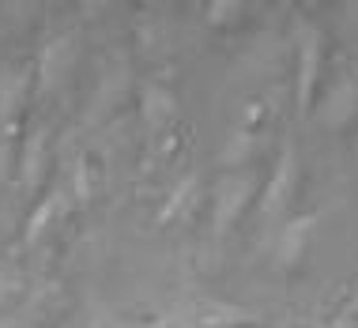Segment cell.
<instances>
[{"mask_svg": "<svg viewBox=\"0 0 358 328\" xmlns=\"http://www.w3.org/2000/svg\"><path fill=\"white\" fill-rule=\"evenodd\" d=\"M257 197L260 185L253 173H222L211 189V238L222 242L238 227V219L249 211V204H257Z\"/></svg>", "mask_w": 358, "mask_h": 328, "instance_id": "1", "label": "cell"}, {"mask_svg": "<svg viewBox=\"0 0 358 328\" xmlns=\"http://www.w3.org/2000/svg\"><path fill=\"white\" fill-rule=\"evenodd\" d=\"M321 64H324V38L313 23L298 27V50H294V106L298 113H309L321 83Z\"/></svg>", "mask_w": 358, "mask_h": 328, "instance_id": "2", "label": "cell"}, {"mask_svg": "<svg viewBox=\"0 0 358 328\" xmlns=\"http://www.w3.org/2000/svg\"><path fill=\"white\" fill-rule=\"evenodd\" d=\"M298 178H302V159H298L294 140H287L283 151H279V159H275L272 178L264 181V189H260V197H257L260 215H279V211L290 204V197H294Z\"/></svg>", "mask_w": 358, "mask_h": 328, "instance_id": "3", "label": "cell"}, {"mask_svg": "<svg viewBox=\"0 0 358 328\" xmlns=\"http://www.w3.org/2000/svg\"><path fill=\"white\" fill-rule=\"evenodd\" d=\"M355 117H358V64L343 61L321 102V121L324 129H347Z\"/></svg>", "mask_w": 358, "mask_h": 328, "instance_id": "4", "label": "cell"}, {"mask_svg": "<svg viewBox=\"0 0 358 328\" xmlns=\"http://www.w3.org/2000/svg\"><path fill=\"white\" fill-rule=\"evenodd\" d=\"M27 83H31L27 69L0 72V178H4V166H8V151L15 143V121H19V106L27 99Z\"/></svg>", "mask_w": 358, "mask_h": 328, "instance_id": "5", "label": "cell"}, {"mask_svg": "<svg viewBox=\"0 0 358 328\" xmlns=\"http://www.w3.org/2000/svg\"><path fill=\"white\" fill-rule=\"evenodd\" d=\"M72 61H76V38L72 34H61V38H50L38 53V69H34V80H38V91L50 94L64 83V76L72 72Z\"/></svg>", "mask_w": 358, "mask_h": 328, "instance_id": "6", "label": "cell"}, {"mask_svg": "<svg viewBox=\"0 0 358 328\" xmlns=\"http://www.w3.org/2000/svg\"><path fill=\"white\" fill-rule=\"evenodd\" d=\"M313 230H317V215H313V211L287 219L283 230H279V238H275V260H279V268H298V264H302Z\"/></svg>", "mask_w": 358, "mask_h": 328, "instance_id": "7", "label": "cell"}, {"mask_svg": "<svg viewBox=\"0 0 358 328\" xmlns=\"http://www.w3.org/2000/svg\"><path fill=\"white\" fill-rule=\"evenodd\" d=\"M257 313L245 310V306L234 302H200L189 317H181L173 328H241V325H253Z\"/></svg>", "mask_w": 358, "mask_h": 328, "instance_id": "8", "label": "cell"}, {"mask_svg": "<svg viewBox=\"0 0 358 328\" xmlns=\"http://www.w3.org/2000/svg\"><path fill=\"white\" fill-rule=\"evenodd\" d=\"M140 113H143V124H148L151 132H159L162 124L173 121V113H178V99H173L170 87L148 83V87L140 91Z\"/></svg>", "mask_w": 358, "mask_h": 328, "instance_id": "9", "label": "cell"}, {"mask_svg": "<svg viewBox=\"0 0 358 328\" xmlns=\"http://www.w3.org/2000/svg\"><path fill=\"white\" fill-rule=\"evenodd\" d=\"M69 200H72V197H69V192H64V189H53L50 197H45L42 204H38V211H34L31 219H27V230H23L27 245H34L38 238H42L45 230H50V227L57 223V219H61L64 211H69Z\"/></svg>", "mask_w": 358, "mask_h": 328, "instance_id": "10", "label": "cell"}, {"mask_svg": "<svg viewBox=\"0 0 358 328\" xmlns=\"http://www.w3.org/2000/svg\"><path fill=\"white\" fill-rule=\"evenodd\" d=\"M253 151H257V132L241 124V129H234V132L227 136V148H222V162H227V166H238V170H241L249 159H253Z\"/></svg>", "mask_w": 358, "mask_h": 328, "instance_id": "11", "label": "cell"}, {"mask_svg": "<svg viewBox=\"0 0 358 328\" xmlns=\"http://www.w3.org/2000/svg\"><path fill=\"white\" fill-rule=\"evenodd\" d=\"M42 170H45V129H38L23 148V166H19L23 185H34V181L42 178Z\"/></svg>", "mask_w": 358, "mask_h": 328, "instance_id": "12", "label": "cell"}, {"mask_svg": "<svg viewBox=\"0 0 358 328\" xmlns=\"http://www.w3.org/2000/svg\"><path fill=\"white\" fill-rule=\"evenodd\" d=\"M192 192H196V173H185V178H181L178 185H173V192L166 197V204H162V211H159V223H170V219H178L181 211L189 208Z\"/></svg>", "mask_w": 358, "mask_h": 328, "instance_id": "13", "label": "cell"}, {"mask_svg": "<svg viewBox=\"0 0 358 328\" xmlns=\"http://www.w3.org/2000/svg\"><path fill=\"white\" fill-rule=\"evenodd\" d=\"M241 15H245V8H241L238 0H219V4H208V23L211 27H234Z\"/></svg>", "mask_w": 358, "mask_h": 328, "instance_id": "14", "label": "cell"}, {"mask_svg": "<svg viewBox=\"0 0 358 328\" xmlns=\"http://www.w3.org/2000/svg\"><path fill=\"white\" fill-rule=\"evenodd\" d=\"M76 197H80V200L91 197V166H87V159L76 166Z\"/></svg>", "mask_w": 358, "mask_h": 328, "instance_id": "15", "label": "cell"}, {"mask_svg": "<svg viewBox=\"0 0 358 328\" xmlns=\"http://www.w3.org/2000/svg\"><path fill=\"white\" fill-rule=\"evenodd\" d=\"M15 287H19V276L12 272V268H0V302H4V298L12 294Z\"/></svg>", "mask_w": 358, "mask_h": 328, "instance_id": "16", "label": "cell"}, {"mask_svg": "<svg viewBox=\"0 0 358 328\" xmlns=\"http://www.w3.org/2000/svg\"><path fill=\"white\" fill-rule=\"evenodd\" d=\"M324 328H355V313L347 310V313H340V317H336V321H328Z\"/></svg>", "mask_w": 358, "mask_h": 328, "instance_id": "17", "label": "cell"}, {"mask_svg": "<svg viewBox=\"0 0 358 328\" xmlns=\"http://www.w3.org/2000/svg\"><path fill=\"white\" fill-rule=\"evenodd\" d=\"M351 313H358V287H355V298H351Z\"/></svg>", "mask_w": 358, "mask_h": 328, "instance_id": "18", "label": "cell"}]
</instances>
